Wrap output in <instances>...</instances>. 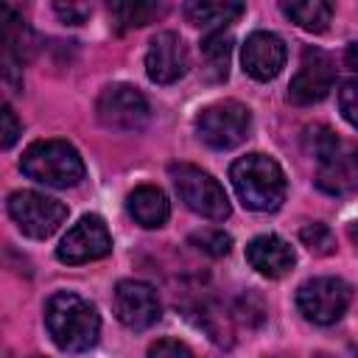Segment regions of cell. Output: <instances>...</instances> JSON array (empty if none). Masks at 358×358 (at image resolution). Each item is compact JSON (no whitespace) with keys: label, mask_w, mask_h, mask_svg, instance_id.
Listing matches in <instances>:
<instances>
[{"label":"cell","mask_w":358,"mask_h":358,"mask_svg":"<svg viewBox=\"0 0 358 358\" xmlns=\"http://www.w3.org/2000/svg\"><path fill=\"white\" fill-rule=\"evenodd\" d=\"M45 327L64 352H87L101 336V316L90 299L73 291H56L45 302Z\"/></svg>","instance_id":"obj_1"},{"label":"cell","mask_w":358,"mask_h":358,"mask_svg":"<svg viewBox=\"0 0 358 358\" xmlns=\"http://www.w3.org/2000/svg\"><path fill=\"white\" fill-rule=\"evenodd\" d=\"M308 151L316 157V185L330 196L358 193V145L336 137L327 126L308 129Z\"/></svg>","instance_id":"obj_2"},{"label":"cell","mask_w":358,"mask_h":358,"mask_svg":"<svg viewBox=\"0 0 358 358\" xmlns=\"http://www.w3.org/2000/svg\"><path fill=\"white\" fill-rule=\"evenodd\" d=\"M232 187L238 199L257 213H271L285 199V173L277 159L266 154H246L232 162L229 168Z\"/></svg>","instance_id":"obj_3"},{"label":"cell","mask_w":358,"mask_h":358,"mask_svg":"<svg viewBox=\"0 0 358 358\" xmlns=\"http://www.w3.org/2000/svg\"><path fill=\"white\" fill-rule=\"evenodd\" d=\"M20 168L45 187H73L84 179V159L67 140H36L22 151Z\"/></svg>","instance_id":"obj_4"},{"label":"cell","mask_w":358,"mask_h":358,"mask_svg":"<svg viewBox=\"0 0 358 358\" xmlns=\"http://www.w3.org/2000/svg\"><path fill=\"white\" fill-rule=\"evenodd\" d=\"M168 173H171V182L187 210H193L196 215L210 218V221H224L229 215V199H227L221 182L213 179L207 171L187 165V162H173L168 168Z\"/></svg>","instance_id":"obj_5"},{"label":"cell","mask_w":358,"mask_h":358,"mask_svg":"<svg viewBox=\"0 0 358 358\" xmlns=\"http://www.w3.org/2000/svg\"><path fill=\"white\" fill-rule=\"evenodd\" d=\"M252 129V112L238 101H218L199 112L196 131L199 137L218 151L235 148L249 137Z\"/></svg>","instance_id":"obj_6"},{"label":"cell","mask_w":358,"mask_h":358,"mask_svg":"<svg viewBox=\"0 0 358 358\" xmlns=\"http://www.w3.org/2000/svg\"><path fill=\"white\" fill-rule=\"evenodd\" d=\"M8 215L28 238H50L67 218V207L39 190H14L8 196Z\"/></svg>","instance_id":"obj_7"},{"label":"cell","mask_w":358,"mask_h":358,"mask_svg":"<svg viewBox=\"0 0 358 358\" xmlns=\"http://www.w3.org/2000/svg\"><path fill=\"white\" fill-rule=\"evenodd\" d=\"M352 299V288L341 277H313L299 285L296 308L313 324H333L344 316Z\"/></svg>","instance_id":"obj_8"},{"label":"cell","mask_w":358,"mask_h":358,"mask_svg":"<svg viewBox=\"0 0 358 358\" xmlns=\"http://www.w3.org/2000/svg\"><path fill=\"white\" fill-rule=\"evenodd\" d=\"M98 120L112 131H140L148 123V101L131 84H109L101 90L95 103Z\"/></svg>","instance_id":"obj_9"},{"label":"cell","mask_w":358,"mask_h":358,"mask_svg":"<svg viewBox=\"0 0 358 358\" xmlns=\"http://www.w3.org/2000/svg\"><path fill=\"white\" fill-rule=\"evenodd\" d=\"M109 252H112V235H109L103 218L101 215H81L78 224H73L67 229V235L62 238L56 257L62 263L78 266V263L106 257Z\"/></svg>","instance_id":"obj_10"},{"label":"cell","mask_w":358,"mask_h":358,"mask_svg":"<svg viewBox=\"0 0 358 358\" xmlns=\"http://www.w3.org/2000/svg\"><path fill=\"white\" fill-rule=\"evenodd\" d=\"M333 81H336L333 59L319 48H305L299 67L288 84V98L299 106L319 103L333 90Z\"/></svg>","instance_id":"obj_11"},{"label":"cell","mask_w":358,"mask_h":358,"mask_svg":"<svg viewBox=\"0 0 358 358\" xmlns=\"http://www.w3.org/2000/svg\"><path fill=\"white\" fill-rule=\"evenodd\" d=\"M112 305H115V316L120 319V324H126L131 330L151 327L162 313L157 291L143 280H120L115 285Z\"/></svg>","instance_id":"obj_12"},{"label":"cell","mask_w":358,"mask_h":358,"mask_svg":"<svg viewBox=\"0 0 358 358\" xmlns=\"http://www.w3.org/2000/svg\"><path fill=\"white\" fill-rule=\"evenodd\" d=\"M145 73L154 84H173L187 73V48L179 34L159 31L145 50Z\"/></svg>","instance_id":"obj_13"},{"label":"cell","mask_w":358,"mask_h":358,"mask_svg":"<svg viewBox=\"0 0 358 358\" xmlns=\"http://www.w3.org/2000/svg\"><path fill=\"white\" fill-rule=\"evenodd\" d=\"M243 70L257 81H271L285 67V42L271 31H255L243 42Z\"/></svg>","instance_id":"obj_14"},{"label":"cell","mask_w":358,"mask_h":358,"mask_svg":"<svg viewBox=\"0 0 358 358\" xmlns=\"http://www.w3.org/2000/svg\"><path fill=\"white\" fill-rule=\"evenodd\" d=\"M246 260L257 274H263L268 280H277V277H285L294 268L296 255H294L291 243L282 241L280 235H257L246 246Z\"/></svg>","instance_id":"obj_15"},{"label":"cell","mask_w":358,"mask_h":358,"mask_svg":"<svg viewBox=\"0 0 358 358\" xmlns=\"http://www.w3.org/2000/svg\"><path fill=\"white\" fill-rule=\"evenodd\" d=\"M126 210H129V215H131L140 227H145V229L162 227V224L168 221V215H171L168 196H165L159 187H154V185H140V187H134V190L129 193V199H126Z\"/></svg>","instance_id":"obj_16"},{"label":"cell","mask_w":358,"mask_h":358,"mask_svg":"<svg viewBox=\"0 0 358 358\" xmlns=\"http://www.w3.org/2000/svg\"><path fill=\"white\" fill-rule=\"evenodd\" d=\"M243 8H246L243 3H229V0H193L185 3V17L204 28H224L232 20H238Z\"/></svg>","instance_id":"obj_17"},{"label":"cell","mask_w":358,"mask_h":358,"mask_svg":"<svg viewBox=\"0 0 358 358\" xmlns=\"http://www.w3.org/2000/svg\"><path fill=\"white\" fill-rule=\"evenodd\" d=\"M282 11L288 20H294L299 28L310 34H322L333 20V3L324 0H291L282 3Z\"/></svg>","instance_id":"obj_18"},{"label":"cell","mask_w":358,"mask_h":358,"mask_svg":"<svg viewBox=\"0 0 358 358\" xmlns=\"http://www.w3.org/2000/svg\"><path fill=\"white\" fill-rule=\"evenodd\" d=\"M229 53H232V39L224 36V31H210L201 42V56H204V73L210 81H224L229 73Z\"/></svg>","instance_id":"obj_19"},{"label":"cell","mask_w":358,"mask_h":358,"mask_svg":"<svg viewBox=\"0 0 358 358\" xmlns=\"http://www.w3.org/2000/svg\"><path fill=\"white\" fill-rule=\"evenodd\" d=\"M154 14H159V6H154V3H115L112 6V17L129 28L151 22Z\"/></svg>","instance_id":"obj_20"},{"label":"cell","mask_w":358,"mask_h":358,"mask_svg":"<svg viewBox=\"0 0 358 358\" xmlns=\"http://www.w3.org/2000/svg\"><path fill=\"white\" fill-rule=\"evenodd\" d=\"M190 243L201 252H207L210 257H224L232 249V238L224 229H201L190 235Z\"/></svg>","instance_id":"obj_21"},{"label":"cell","mask_w":358,"mask_h":358,"mask_svg":"<svg viewBox=\"0 0 358 358\" xmlns=\"http://www.w3.org/2000/svg\"><path fill=\"white\" fill-rule=\"evenodd\" d=\"M299 241H302L310 252H316V255H330L333 246H336L333 232H330L324 224H305V227L299 229Z\"/></svg>","instance_id":"obj_22"},{"label":"cell","mask_w":358,"mask_h":358,"mask_svg":"<svg viewBox=\"0 0 358 358\" xmlns=\"http://www.w3.org/2000/svg\"><path fill=\"white\" fill-rule=\"evenodd\" d=\"M338 109H341V117L350 126L358 129V78L341 84V90H338Z\"/></svg>","instance_id":"obj_23"},{"label":"cell","mask_w":358,"mask_h":358,"mask_svg":"<svg viewBox=\"0 0 358 358\" xmlns=\"http://www.w3.org/2000/svg\"><path fill=\"white\" fill-rule=\"evenodd\" d=\"M148 358H196L193 350L176 338H159L148 347Z\"/></svg>","instance_id":"obj_24"},{"label":"cell","mask_w":358,"mask_h":358,"mask_svg":"<svg viewBox=\"0 0 358 358\" xmlns=\"http://www.w3.org/2000/svg\"><path fill=\"white\" fill-rule=\"evenodd\" d=\"M17 137H20L17 115H14V109L8 103H3V109H0V145L3 148H11Z\"/></svg>","instance_id":"obj_25"},{"label":"cell","mask_w":358,"mask_h":358,"mask_svg":"<svg viewBox=\"0 0 358 358\" xmlns=\"http://www.w3.org/2000/svg\"><path fill=\"white\" fill-rule=\"evenodd\" d=\"M56 14L62 17V20H67V22H81L87 14H90V6H73V3H67V6H62V3H56Z\"/></svg>","instance_id":"obj_26"},{"label":"cell","mask_w":358,"mask_h":358,"mask_svg":"<svg viewBox=\"0 0 358 358\" xmlns=\"http://www.w3.org/2000/svg\"><path fill=\"white\" fill-rule=\"evenodd\" d=\"M344 62H347V67L358 70V42H352V45L347 48V53H344Z\"/></svg>","instance_id":"obj_27"},{"label":"cell","mask_w":358,"mask_h":358,"mask_svg":"<svg viewBox=\"0 0 358 358\" xmlns=\"http://www.w3.org/2000/svg\"><path fill=\"white\" fill-rule=\"evenodd\" d=\"M350 241H352V243L358 246V218H355V221L350 224Z\"/></svg>","instance_id":"obj_28"},{"label":"cell","mask_w":358,"mask_h":358,"mask_svg":"<svg viewBox=\"0 0 358 358\" xmlns=\"http://www.w3.org/2000/svg\"><path fill=\"white\" fill-rule=\"evenodd\" d=\"M34 358H42V355H34Z\"/></svg>","instance_id":"obj_29"}]
</instances>
